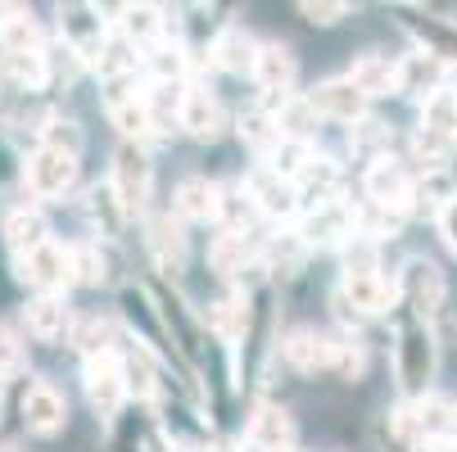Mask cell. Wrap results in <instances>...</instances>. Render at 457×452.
Returning <instances> with one entry per match:
<instances>
[{
    "label": "cell",
    "mask_w": 457,
    "mask_h": 452,
    "mask_svg": "<svg viewBox=\"0 0 457 452\" xmlns=\"http://www.w3.org/2000/svg\"><path fill=\"white\" fill-rule=\"evenodd\" d=\"M399 5H421V0H399Z\"/></svg>",
    "instance_id": "681fc988"
},
{
    "label": "cell",
    "mask_w": 457,
    "mask_h": 452,
    "mask_svg": "<svg viewBox=\"0 0 457 452\" xmlns=\"http://www.w3.org/2000/svg\"><path fill=\"white\" fill-rule=\"evenodd\" d=\"M0 452H14V448H0Z\"/></svg>",
    "instance_id": "f907efd6"
},
{
    "label": "cell",
    "mask_w": 457,
    "mask_h": 452,
    "mask_svg": "<svg viewBox=\"0 0 457 452\" xmlns=\"http://www.w3.org/2000/svg\"><path fill=\"white\" fill-rule=\"evenodd\" d=\"M109 185H113V195H118V204H122L127 218H141V213H145L150 190H154V168H150L141 141H127V145L113 154V177H109Z\"/></svg>",
    "instance_id": "6da1fadb"
},
{
    "label": "cell",
    "mask_w": 457,
    "mask_h": 452,
    "mask_svg": "<svg viewBox=\"0 0 457 452\" xmlns=\"http://www.w3.org/2000/svg\"><path fill=\"white\" fill-rule=\"evenodd\" d=\"M395 362H399V390H403L408 399L426 394V384H430V375H435V335H430V326H426V316H421V321H408V326L399 331V353H395Z\"/></svg>",
    "instance_id": "7a4b0ae2"
},
{
    "label": "cell",
    "mask_w": 457,
    "mask_h": 452,
    "mask_svg": "<svg viewBox=\"0 0 457 452\" xmlns=\"http://www.w3.org/2000/svg\"><path fill=\"white\" fill-rule=\"evenodd\" d=\"M362 190H367V200H376V204H385V209H395V213L412 209V200H417V181H412V172H408L399 159H389V154L376 159V163L367 168Z\"/></svg>",
    "instance_id": "8992f818"
},
{
    "label": "cell",
    "mask_w": 457,
    "mask_h": 452,
    "mask_svg": "<svg viewBox=\"0 0 457 452\" xmlns=\"http://www.w3.org/2000/svg\"><path fill=\"white\" fill-rule=\"evenodd\" d=\"M263 308H268V294H258V299H253V308H249V316H253L258 335L268 331V312H263ZM263 353H268L263 344H249V353H245V366H249V375H258V366H263Z\"/></svg>",
    "instance_id": "bcb514c9"
},
{
    "label": "cell",
    "mask_w": 457,
    "mask_h": 452,
    "mask_svg": "<svg viewBox=\"0 0 457 452\" xmlns=\"http://www.w3.org/2000/svg\"><path fill=\"white\" fill-rule=\"evenodd\" d=\"M317 104L308 95H286L281 109H277V122H281V136H299V141H312L317 132Z\"/></svg>",
    "instance_id": "f546056e"
},
{
    "label": "cell",
    "mask_w": 457,
    "mask_h": 452,
    "mask_svg": "<svg viewBox=\"0 0 457 452\" xmlns=\"http://www.w3.org/2000/svg\"><path fill=\"white\" fill-rule=\"evenodd\" d=\"M91 63H96L100 78H122V73H132V69H137V41L122 37V32H113V37H104V45H100V54H96Z\"/></svg>",
    "instance_id": "4dcf8cb0"
},
{
    "label": "cell",
    "mask_w": 457,
    "mask_h": 452,
    "mask_svg": "<svg viewBox=\"0 0 457 452\" xmlns=\"http://www.w3.org/2000/svg\"><path fill=\"white\" fill-rule=\"evenodd\" d=\"M59 32L82 59H96L100 45H104V19L91 0H59Z\"/></svg>",
    "instance_id": "ba28073f"
},
{
    "label": "cell",
    "mask_w": 457,
    "mask_h": 452,
    "mask_svg": "<svg viewBox=\"0 0 457 452\" xmlns=\"http://www.w3.org/2000/svg\"><path fill=\"white\" fill-rule=\"evenodd\" d=\"M312 104H317V113L321 118H331V122H362L367 118V91L353 82V78H331V82H321V86H312V95H308Z\"/></svg>",
    "instance_id": "7c38bea8"
},
{
    "label": "cell",
    "mask_w": 457,
    "mask_h": 452,
    "mask_svg": "<svg viewBox=\"0 0 457 452\" xmlns=\"http://www.w3.org/2000/svg\"><path fill=\"white\" fill-rule=\"evenodd\" d=\"M73 181H78V154H69V150L41 145L28 159V190H32V195H41V200L69 195Z\"/></svg>",
    "instance_id": "5b68a950"
},
{
    "label": "cell",
    "mask_w": 457,
    "mask_h": 452,
    "mask_svg": "<svg viewBox=\"0 0 457 452\" xmlns=\"http://www.w3.org/2000/svg\"><path fill=\"white\" fill-rule=\"evenodd\" d=\"M240 136L253 145V150H277L281 145V122H277V113H245L240 118Z\"/></svg>",
    "instance_id": "8d00e7d4"
},
{
    "label": "cell",
    "mask_w": 457,
    "mask_h": 452,
    "mask_svg": "<svg viewBox=\"0 0 457 452\" xmlns=\"http://www.w3.org/2000/svg\"><path fill=\"white\" fill-rule=\"evenodd\" d=\"M403 285H395L389 276H380L376 267L371 272H345V303L367 312V316H385V312H395Z\"/></svg>",
    "instance_id": "30bf717a"
},
{
    "label": "cell",
    "mask_w": 457,
    "mask_h": 452,
    "mask_svg": "<svg viewBox=\"0 0 457 452\" xmlns=\"http://www.w3.org/2000/svg\"><path fill=\"white\" fill-rule=\"evenodd\" d=\"M177 218L186 222H218L222 218V185L204 181V177H186L177 185V200H172Z\"/></svg>",
    "instance_id": "d6986e66"
},
{
    "label": "cell",
    "mask_w": 457,
    "mask_h": 452,
    "mask_svg": "<svg viewBox=\"0 0 457 452\" xmlns=\"http://www.w3.org/2000/svg\"><path fill=\"white\" fill-rule=\"evenodd\" d=\"M150 54H145V69L154 73V82H181L186 78V54H181V45H168V41H154V45H145Z\"/></svg>",
    "instance_id": "e575fe53"
},
{
    "label": "cell",
    "mask_w": 457,
    "mask_h": 452,
    "mask_svg": "<svg viewBox=\"0 0 457 452\" xmlns=\"http://www.w3.org/2000/svg\"><path fill=\"white\" fill-rule=\"evenodd\" d=\"M19 276H23L32 290H41V294H59L63 285L78 281V272H73V249H63V244H54V240L37 244L32 253L19 258Z\"/></svg>",
    "instance_id": "3957f363"
},
{
    "label": "cell",
    "mask_w": 457,
    "mask_h": 452,
    "mask_svg": "<svg viewBox=\"0 0 457 452\" xmlns=\"http://www.w3.org/2000/svg\"><path fill=\"white\" fill-rule=\"evenodd\" d=\"M448 200H453V181H448V172L439 168V172H426V181L417 185V200H412V204L439 218V209H444Z\"/></svg>",
    "instance_id": "ab89813d"
},
{
    "label": "cell",
    "mask_w": 457,
    "mask_h": 452,
    "mask_svg": "<svg viewBox=\"0 0 457 452\" xmlns=\"http://www.w3.org/2000/svg\"><path fill=\"white\" fill-rule=\"evenodd\" d=\"M336 353H340V344L326 340V335H317V331H295V335L286 340V362H290L299 375L336 371Z\"/></svg>",
    "instance_id": "ac0fdd59"
},
{
    "label": "cell",
    "mask_w": 457,
    "mask_h": 452,
    "mask_svg": "<svg viewBox=\"0 0 457 452\" xmlns=\"http://www.w3.org/2000/svg\"><path fill=\"white\" fill-rule=\"evenodd\" d=\"M181 452H213V448H204V443H190V448H181Z\"/></svg>",
    "instance_id": "c3c4849f"
},
{
    "label": "cell",
    "mask_w": 457,
    "mask_h": 452,
    "mask_svg": "<svg viewBox=\"0 0 457 452\" xmlns=\"http://www.w3.org/2000/svg\"><path fill=\"white\" fill-rule=\"evenodd\" d=\"M163 10L159 5H150V0H132V5H122V14H118V32L122 37H132L137 45H154V41H163Z\"/></svg>",
    "instance_id": "603a6c76"
},
{
    "label": "cell",
    "mask_w": 457,
    "mask_h": 452,
    "mask_svg": "<svg viewBox=\"0 0 457 452\" xmlns=\"http://www.w3.org/2000/svg\"><path fill=\"white\" fill-rule=\"evenodd\" d=\"M290 443H295V421L281 407H258L249 416V430H245L249 452H290Z\"/></svg>",
    "instance_id": "e0dca14e"
},
{
    "label": "cell",
    "mask_w": 457,
    "mask_h": 452,
    "mask_svg": "<svg viewBox=\"0 0 457 452\" xmlns=\"http://www.w3.org/2000/svg\"><path fill=\"white\" fill-rule=\"evenodd\" d=\"M73 272H78V281H87V285H100L109 272H104V253H100V244H82V249H73Z\"/></svg>",
    "instance_id": "ee69618b"
},
{
    "label": "cell",
    "mask_w": 457,
    "mask_h": 452,
    "mask_svg": "<svg viewBox=\"0 0 457 452\" xmlns=\"http://www.w3.org/2000/svg\"><path fill=\"white\" fill-rule=\"evenodd\" d=\"M181 127L195 136V141H213L222 132V109L209 91H186L181 100Z\"/></svg>",
    "instance_id": "44dd1931"
},
{
    "label": "cell",
    "mask_w": 457,
    "mask_h": 452,
    "mask_svg": "<svg viewBox=\"0 0 457 452\" xmlns=\"http://www.w3.org/2000/svg\"><path fill=\"white\" fill-rule=\"evenodd\" d=\"M23 321H28V331L41 340V344H59V340H69L73 335V312L69 303H63L59 294H37L28 308H23Z\"/></svg>",
    "instance_id": "9a60e30c"
},
{
    "label": "cell",
    "mask_w": 457,
    "mask_h": 452,
    "mask_svg": "<svg viewBox=\"0 0 457 452\" xmlns=\"http://www.w3.org/2000/svg\"><path fill=\"white\" fill-rule=\"evenodd\" d=\"M417 416H421V439H426V443H435V439H457V407H453V403L426 399V403L417 407Z\"/></svg>",
    "instance_id": "836d02e7"
},
{
    "label": "cell",
    "mask_w": 457,
    "mask_h": 452,
    "mask_svg": "<svg viewBox=\"0 0 457 452\" xmlns=\"http://www.w3.org/2000/svg\"><path fill=\"white\" fill-rule=\"evenodd\" d=\"M150 249H154V258H159V267L177 272L181 258H186V235H181V226H177L172 218H154V222H150Z\"/></svg>",
    "instance_id": "1f68e13d"
},
{
    "label": "cell",
    "mask_w": 457,
    "mask_h": 452,
    "mask_svg": "<svg viewBox=\"0 0 457 452\" xmlns=\"http://www.w3.org/2000/svg\"><path fill=\"white\" fill-rule=\"evenodd\" d=\"M109 122L127 141H145L154 132V109H150L145 95H113L109 100Z\"/></svg>",
    "instance_id": "ffe728a7"
},
{
    "label": "cell",
    "mask_w": 457,
    "mask_h": 452,
    "mask_svg": "<svg viewBox=\"0 0 457 452\" xmlns=\"http://www.w3.org/2000/svg\"><path fill=\"white\" fill-rule=\"evenodd\" d=\"M453 145H457V141H448V136L430 132V127H421V132H417V141H412V150H417V163H421L426 172H439V168L448 163Z\"/></svg>",
    "instance_id": "f35d334b"
},
{
    "label": "cell",
    "mask_w": 457,
    "mask_h": 452,
    "mask_svg": "<svg viewBox=\"0 0 457 452\" xmlns=\"http://www.w3.org/2000/svg\"><path fill=\"white\" fill-rule=\"evenodd\" d=\"M258 45L245 28H222L218 41H213V59L222 63L227 73H253V63H258Z\"/></svg>",
    "instance_id": "7402d4cb"
},
{
    "label": "cell",
    "mask_w": 457,
    "mask_h": 452,
    "mask_svg": "<svg viewBox=\"0 0 457 452\" xmlns=\"http://www.w3.org/2000/svg\"><path fill=\"white\" fill-rule=\"evenodd\" d=\"M312 159H317V154H312V141H299V136H281V145L272 150V168H281V172L295 177V181L312 168Z\"/></svg>",
    "instance_id": "d590c367"
},
{
    "label": "cell",
    "mask_w": 457,
    "mask_h": 452,
    "mask_svg": "<svg viewBox=\"0 0 457 452\" xmlns=\"http://www.w3.org/2000/svg\"><path fill=\"white\" fill-rule=\"evenodd\" d=\"M448 78V59L439 50H412L408 59H399V91L426 100L430 91H439Z\"/></svg>",
    "instance_id": "2e32d148"
},
{
    "label": "cell",
    "mask_w": 457,
    "mask_h": 452,
    "mask_svg": "<svg viewBox=\"0 0 457 452\" xmlns=\"http://www.w3.org/2000/svg\"><path fill=\"white\" fill-rule=\"evenodd\" d=\"M122 366H127V384H132V394L150 403V399L159 394V384H154V366H150V357H145V353L137 349L132 357H122Z\"/></svg>",
    "instance_id": "60d3db41"
},
{
    "label": "cell",
    "mask_w": 457,
    "mask_h": 452,
    "mask_svg": "<svg viewBox=\"0 0 457 452\" xmlns=\"http://www.w3.org/2000/svg\"><path fill=\"white\" fill-rule=\"evenodd\" d=\"M353 5V0H299V14L308 19V23H340L345 19V10Z\"/></svg>",
    "instance_id": "f6af8a7d"
},
{
    "label": "cell",
    "mask_w": 457,
    "mask_h": 452,
    "mask_svg": "<svg viewBox=\"0 0 457 452\" xmlns=\"http://www.w3.org/2000/svg\"><path fill=\"white\" fill-rule=\"evenodd\" d=\"M209 326H213L222 340L245 335V326H249V303H240V299H222V303H213V308H209Z\"/></svg>",
    "instance_id": "74e56055"
},
{
    "label": "cell",
    "mask_w": 457,
    "mask_h": 452,
    "mask_svg": "<svg viewBox=\"0 0 457 452\" xmlns=\"http://www.w3.org/2000/svg\"><path fill=\"white\" fill-rule=\"evenodd\" d=\"M46 240H50V226H46V218H41L37 209H19V213H10V222H5V244H10L14 258L32 253V249L46 244Z\"/></svg>",
    "instance_id": "d4e9b609"
},
{
    "label": "cell",
    "mask_w": 457,
    "mask_h": 452,
    "mask_svg": "<svg viewBox=\"0 0 457 452\" xmlns=\"http://www.w3.org/2000/svg\"><path fill=\"white\" fill-rule=\"evenodd\" d=\"M253 82H258V91H263L268 100H286L290 91H295V78H299V63H295V54L286 50V45H263L258 50V63H253V73H249Z\"/></svg>",
    "instance_id": "5bb4252c"
},
{
    "label": "cell",
    "mask_w": 457,
    "mask_h": 452,
    "mask_svg": "<svg viewBox=\"0 0 457 452\" xmlns=\"http://www.w3.org/2000/svg\"><path fill=\"white\" fill-rule=\"evenodd\" d=\"M258 218H263V209L253 204V195H249L245 185H236V190H222V218H218V222H222L227 231H240V235H249Z\"/></svg>",
    "instance_id": "d6a6232c"
},
{
    "label": "cell",
    "mask_w": 457,
    "mask_h": 452,
    "mask_svg": "<svg viewBox=\"0 0 457 452\" xmlns=\"http://www.w3.org/2000/svg\"><path fill=\"white\" fill-rule=\"evenodd\" d=\"M245 190L253 195V204L263 209V218H295L299 213V181L286 177L281 168H253L245 177Z\"/></svg>",
    "instance_id": "52a82bcc"
},
{
    "label": "cell",
    "mask_w": 457,
    "mask_h": 452,
    "mask_svg": "<svg viewBox=\"0 0 457 452\" xmlns=\"http://www.w3.org/2000/svg\"><path fill=\"white\" fill-rule=\"evenodd\" d=\"M82 380H87V399H91V407H96L104 421H113V416L122 412V399L132 394V384H127V366H122L113 353L87 357Z\"/></svg>",
    "instance_id": "277c9868"
},
{
    "label": "cell",
    "mask_w": 457,
    "mask_h": 452,
    "mask_svg": "<svg viewBox=\"0 0 457 452\" xmlns=\"http://www.w3.org/2000/svg\"><path fill=\"white\" fill-rule=\"evenodd\" d=\"M0 50L5 54H28V50H46L41 45V28L28 10H14L0 19Z\"/></svg>",
    "instance_id": "83f0119b"
},
{
    "label": "cell",
    "mask_w": 457,
    "mask_h": 452,
    "mask_svg": "<svg viewBox=\"0 0 457 452\" xmlns=\"http://www.w3.org/2000/svg\"><path fill=\"white\" fill-rule=\"evenodd\" d=\"M23 425L41 439H54L63 425H69V403H63V394L54 390V384L37 380L23 394Z\"/></svg>",
    "instance_id": "4fadbf2b"
},
{
    "label": "cell",
    "mask_w": 457,
    "mask_h": 452,
    "mask_svg": "<svg viewBox=\"0 0 457 452\" xmlns=\"http://www.w3.org/2000/svg\"><path fill=\"white\" fill-rule=\"evenodd\" d=\"M245 263H249V240L240 235V231H222V235H213V244H209V267L218 272V276H240L245 272Z\"/></svg>",
    "instance_id": "484cf974"
},
{
    "label": "cell",
    "mask_w": 457,
    "mask_h": 452,
    "mask_svg": "<svg viewBox=\"0 0 457 452\" xmlns=\"http://www.w3.org/2000/svg\"><path fill=\"white\" fill-rule=\"evenodd\" d=\"M41 145H54V150H69V154H82V132L73 122H63V118H50L41 127Z\"/></svg>",
    "instance_id": "7bdbcfd3"
},
{
    "label": "cell",
    "mask_w": 457,
    "mask_h": 452,
    "mask_svg": "<svg viewBox=\"0 0 457 452\" xmlns=\"http://www.w3.org/2000/svg\"><path fill=\"white\" fill-rule=\"evenodd\" d=\"M69 344L82 353V357H100V353H113V321L109 316H78L73 321V335Z\"/></svg>",
    "instance_id": "4316f807"
},
{
    "label": "cell",
    "mask_w": 457,
    "mask_h": 452,
    "mask_svg": "<svg viewBox=\"0 0 457 452\" xmlns=\"http://www.w3.org/2000/svg\"><path fill=\"white\" fill-rule=\"evenodd\" d=\"M439 235H444V244L457 253V195L439 209Z\"/></svg>",
    "instance_id": "7dc6e473"
},
{
    "label": "cell",
    "mask_w": 457,
    "mask_h": 452,
    "mask_svg": "<svg viewBox=\"0 0 457 452\" xmlns=\"http://www.w3.org/2000/svg\"><path fill=\"white\" fill-rule=\"evenodd\" d=\"M299 235H303L308 244H349V240L358 235V213H353L345 200H321V204L303 218Z\"/></svg>",
    "instance_id": "9c48e42d"
},
{
    "label": "cell",
    "mask_w": 457,
    "mask_h": 452,
    "mask_svg": "<svg viewBox=\"0 0 457 452\" xmlns=\"http://www.w3.org/2000/svg\"><path fill=\"white\" fill-rule=\"evenodd\" d=\"M349 78L376 100V95H389V91H399V63L389 59V54H362L353 59V69Z\"/></svg>",
    "instance_id": "cb8c5ba5"
},
{
    "label": "cell",
    "mask_w": 457,
    "mask_h": 452,
    "mask_svg": "<svg viewBox=\"0 0 457 452\" xmlns=\"http://www.w3.org/2000/svg\"><path fill=\"white\" fill-rule=\"evenodd\" d=\"M399 285H403V299L412 303L417 316H426V321L439 316V308H444V299H448V285H444V272L430 263V258H412Z\"/></svg>",
    "instance_id": "8fae6325"
},
{
    "label": "cell",
    "mask_w": 457,
    "mask_h": 452,
    "mask_svg": "<svg viewBox=\"0 0 457 452\" xmlns=\"http://www.w3.org/2000/svg\"><path fill=\"white\" fill-rule=\"evenodd\" d=\"M23 366H28V349H23V340H19L10 326H0V380L23 375Z\"/></svg>",
    "instance_id": "b9f144b4"
},
{
    "label": "cell",
    "mask_w": 457,
    "mask_h": 452,
    "mask_svg": "<svg viewBox=\"0 0 457 452\" xmlns=\"http://www.w3.org/2000/svg\"><path fill=\"white\" fill-rule=\"evenodd\" d=\"M421 127H430V132L457 141V91H448V86L430 91L421 100Z\"/></svg>",
    "instance_id": "f1b7e54d"
}]
</instances>
